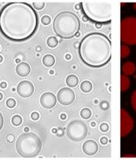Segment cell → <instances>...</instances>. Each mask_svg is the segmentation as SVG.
I'll use <instances>...</instances> for the list:
<instances>
[{"instance_id":"6da1fadb","label":"cell","mask_w":136,"mask_h":160,"mask_svg":"<svg viewBox=\"0 0 136 160\" xmlns=\"http://www.w3.org/2000/svg\"><path fill=\"white\" fill-rule=\"evenodd\" d=\"M38 25V14L27 3H8L0 10V33L11 42H23L30 39Z\"/></svg>"},{"instance_id":"7a4b0ae2","label":"cell","mask_w":136,"mask_h":160,"mask_svg":"<svg viewBox=\"0 0 136 160\" xmlns=\"http://www.w3.org/2000/svg\"><path fill=\"white\" fill-rule=\"evenodd\" d=\"M111 41L104 34L93 32L86 34L79 43V55L86 66L100 68L111 59Z\"/></svg>"},{"instance_id":"3957f363","label":"cell","mask_w":136,"mask_h":160,"mask_svg":"<svg viewBox=\"0 0 136 160\" xmlns=\"http://www.w3.org/2000/svg\"><path fill=\"white\" fill-rule=\"evenodd\" d=\"M84 16L95 24H107L112 21L113 6L111 1H82Z\"/></svg>"},{"instance_id":"277c9868","label":"cell","mask_w":136,"mask_h":160,"mask_svg":"<svg viewBox=\"0 0 136 160\" xmlns=\"http://www.w3.org/2000/svg\"><path fill=\"white\" fill-rule=\"evenodd\" d=\"M81 23L78 16L71 11L59 13L53 21V30L57 36L64 39H70L79 32Z\"/></svg>"},{"instance_id":"5b68a950","label":"cell","mask_w":136,"mask_h":160,"mask_svg":"<svg viewBox=\"0 0 136 160\" xmlns=\"http://www.w3.org/2000/svg\"><path fill=\"white\" fill-rule=\"evenodd\" d=\"M16 149L21 157L32 158L40 154L42 149V142L36 134L26 132L17 138Z\"/></svg>"},{"instance_id":"8992f818","label":"cell","mask_w":136,"mask_h":160,"mask_svg":"<svg viewBox=\"0 0 136 160\" xmlns=\"http://www.w3.org/2000/svg\"><path fill=\"white\" fill-rule=\"evenodd\" d=\"M88 133L86 124L81 120H73L66 128V136L72 141L79 142L83 140Z\"/></svg>"},{"instance_id":"52a82bcc","label":"cell","mask_w":136,"mask_h":160,"mask_svg":"<svg viewBox=\"0 0 136 160\" xmlns=\"http://www.w3.org/2000/svg\"><path fill=\"white\" fill-rule=\"evenodd\" d=\"M75 99V94L70 88H62L57 94V100L62 105H69Z\"/></svg>"},{"instance_id":"ba28073f","label":"cell","mask_w":136,"mask_h":160,"mask_svg":"<svg viewBox=\"0 0 136 160\" xmlns=\"http://www.w3.org/2000/svg\"><path fill=\"white\" fill-rule=\"evenodd\" d=\"M17 91L18 95L22 98H29L34 92V86L33 84L29 81H20L17 87Z\"/></svg>"},{"instance_id":"9c48e42d","label":"cell","mask_w":136,"mask_h":160,"mask_svg":"<svg viewBox=\"0 0 136 160\" xmlns=\"http://www.w3.org/2000/svg\"><path fill=\"white\" fill-rule=\"evenodd\" d=\"M57 98L52 92H45L42 94L40 98V103L45 109H52L57 104Z\"/></svg>"},{"instance_id":"30bf717a","label":"cell","mask_w":136,"mask_h":160,"mask_svg":"<svg viewBox=\"0 0 136 160\" xmlns=\"http://www.w3.org/2000/svg\"><path fill=\"white\" fill-rule=\"evenodd\" d=\"M98 149V144L93 140H87L82 144V151L88 156L95 155L97 153Z\"/></svg>"},{"instance_id":"8fae6325","label":"cell","mask_w":136,"mask_h":160,"mask_svg":"<svg viewBox=\"0 0 136 160\" xmlns=\"http://www.w3.org/2000/svg\"><path fill=\"white\" fill-rule=\"evenodd\" d=\"M16 72L20 77H25L31 73V66L26 62L20 63L16 67Z\"/></svg>"},{"instance_id":"7c38bea8","label":"cell","mask_w":136,"mask_h":160,"mask_svg":"<svg viewBox=\"0 0 136 160\" xmlns=\"http://www.w3.org/2000/svg\"><path fill=\"white\" fill-rule=\"evenodd\" d=\"M65 83H66V85L69 88H75L78 85L79 78L76 75L69 74L65 79Z\"/></svg>"},{"instance_id":"4fadbf2b","label":"cell","mask_w":136,"mask_h":160,"mask_svg":"<svg viewBox=\"0 0 136 160\" xmlns=\"http://www.w3.org/2000/svg\"><path fill=\"white\" fill-rule=\"evenodd\" d=\"M42 63L44 66L46 67H52L55 63V59L51 54L45 55L42 59Z\"/></svg>"},{"instance_id":"5bb4252c","label":"cell","mask_w":136,"mask_h":160,"mask_svg":"<svg viewBox=\"0 0 136 160\" xmlns=\"http://www.w3.org/2000/svg\"><path fill=\"white\" fill-rule=\"evenodd\" d=\"M80 89L83 93H89L93 89V84L89 81H83L80 85Z\"/></svg>"},{"instance_id":"9a60e30c","label":"cell","mask_w":136,"mask_h":160,"mask_svg":"<svg viewBox=\"0 0 136 160\" xmlns=\"http://www.w3.org/2000/svg\"><path fill=\"white\" fill-rule=\"evenodd\" d=\"M47 45L51 49H54L56 48L58 45V40L56 37L55 36H51L49 37H48L47 39Z\"/></svg>"},{"instance_id":"2e32d148","label":"cell","mask_w":136,"mask_h":160,"mask_svg":"<svg viewBox=\"0 0 136 160\" xmlns=\"http://www.w3.org/2000/svg\"><path fill=\"white\" fill-rule=\"evenodd\" d=\"M92 116V112L89 108H83L80 111V116L84 119H89Z\"/></svg>"},{"instance_id":"e0dca14e","label":"cell","mask_w":136,"mask_h":160,"mask_svg":"<svg viewBox=\"0 0 136 160\" xmlns=\"http://www.w3.org/2000/svg\"><path fill=\"white\" fill-rule=\"evenodd\" d=\"M44 6H45L44 1H40V0H38V1H34L32 3V7L35 10H41L44 9Z\"/></svg>"},{"instance_id":"ac0fdd59","label":"cell","mask_w":136,"mask_h":160,"mask_svg":"<svg viewBox=\"0 0 136 160\" xmlns=\"http://www.w3.org/2000/svg\"><path fill=\"white\" fill-rule=\"evenodd\" d=\"M11 123L13 126L19 127L23 123V119L20 115H15L13 116V118L11 119Z\"/></svg>"},{"instance_id":"d6986e66","label":"cell","mask_w":136,"mask_h":160,"mask_svg":"<svg viewBox=\"0 0 136 160\" xmlns=\"http://www.w3.org/2000/svg\"><path fill=\"white\" fill-rule=\"evenodd\" d=\"M16 104H17L16 100L13 99V98H8V99H7V100H6V106H7V107H8V108H10V109L14 108L15 106H16Z\"/></svg>"},{"instance_id":"ffe728a7","label":"cell","mask_w":136,"mask_h":160,"mask_svg":"<svg viewBox=\"0 0 136 160\" xmlns=\"http://www.w3.org/2000/svg\"><path fill=\"white\" fill-rule=\"evenodd\" d=\"M41 23H42V24L45 25V26H47L48 24H50V23L51 21V17L49 16H48V15H45V16H43L41 17Z\"/></svg>"},{"instance_id":"44dd1931","label":"cell","mask_w":136,"mask_h":160,"mask_svg":"<svg viewBox=\"0 0 136 160\" xmlns=\"http://www.w3.org/2000/svg\"><path fill=\"white\" fill-rule=\"evenodd\" d=\"M100 130L103 132V133H106L107 132L109 131V125L107 124V123H103L100 125Z\"/></svg>"},{"instance_id":"7402d4cb","label":"cell","mask_w":136,"mask_h":160,"mask_svg":"<svg viewBox=\"0 0 136 160\" xmlns=\"http://www.w3.org/2000/svg\"><path fill=\"white\" fill-rule=\"evenodd\" d=\"M31 117L33 120H38L40 118V115L37 112H33L31 115Z\"/></svg>"},{"instance_id":"603a6c76","label":"cell","mask_w":136,"mask_h":160,"mask_svg":"<svg viewBox=\"0 0 136 160\" xmlns=\"http://www.w3.org/2000/svg\"><path fill=\"white\" fill-rule=\"evenodd\" d=\"M100 141L103 145H106V144H107V143H108V139L107 137H102Z\"/></svg>"},{"instance_id":"cb8c5ba5","label":"cell","mask_w":136,"mask_h":160,"mask_svg":"<svg viewBox=\"0 0 136 160\" xmlns=\"http://www.w3.org/2000/svg\"><path fill=\"white\" fill-rule=\"evenodd\" d=\"M3 124H4V119L3 116V114L0 112V131H1V129L3 127Z\"/></svg>"},{"instance_id":"d4e9b609","label":"cell","mask_w":136,"mask_h":160,"mask_svg":"<svg viewBox=\"0 0 136 160\" xmlns=\"http://www.w3.org/2000/svg\"><path fill=\"white\" fill-rule=\"evenodd\" d=\"M14 140V137L13 134H9L8 137H7V141H8L9 142H13Z\"/></svg>"},{"instance_id":"484cf974","label":"cell","mask_w":136,"mask_h":160,"mask_svg":"<svg viewBox=\"0 0 136 160\" xmlns=\"http://www.w3.org/2000/svg\"><path fill=\"white\" fill-rule=\"evenodd\" d=\"M63 134H64V132H63V131L62 130V129H59V130H58V131H57V133H56V134H57L58 137H62V136H63Z\"/></svg>"},{"instance_id":"4316f807","label":"cell","mask_w":136,"mask_h":160,"mask_svg":"<svg viewBox=\"0 0 136 160\" xmlns=\"http://www.w3.org/2000/svg\"><path fill=\"white\" fill-rule=\"evenodd\" d=\"M67 118V115L65 113H62L61 115H60V119H61L62 120H65Z\"/></svg>"},{"instance_id":"83f0119b","label":"cell","mask_w":136,"mask_h":160,"mask_svg":"<svg viewBox=\"0 0 136 160\" xmlns=\"http://www.w3.org/2000/svg\"><path fill=\"white\" fill-rule=\"evenodd\" d=\"M75 9L76 10H80L82 9V6H81V3H78L75 6Z\"/></svg>"},{"instance_id":"f1b7e54d","label":"cell","mask_w":136,"mask_h":160,"mask_svg":"<svg viewBox=\"0 0 136 160\" xmlns=\"http://www.w3.org/2000/svg\"><path fill=\"white\" fill-rule=\"evenodd\" d=\"M0 87H1L2 88H6L7 87V84L6 82H2L1 84H0Z\"/></svg>"},{"instance_id":"f546056e","label":"cell","mask_w":136,"mask_h":160,"mask_svg":"<svg viewBox=\"0 0 136 160\" xmlns=\"http://www.w3.org/2000/svg\"><path fill=\"white\" fill-rule=\"evenodd\" d=\"M71 58H72V56H71L70 54H66V55H65V59H66L67 60H70Z\"/></svg>"},{"instance_id":"4dcf8cb0","label":"cell","mask_w":136,"mask_h":160,"mask_svg":"<svg viewBox=\"0 0 136 160\" xmlns=\"http://www.w3.org/2000/svg\"><path fill=\"white\" fill-rule=\"evenodd\" d=\"M95 27H96V29H100V28L102 27V24H95Z\"/></svg>"},{"instance_id":"1f68e13d","label":"cell","mask_w":136,"mask_h":160,"mask_svg":"<svg viewBox=\"0 0 136 160\" xmlns=\"http://www.w3.org/2000/svg\"><path fill=\"white\" fill-rule=\"evenodd\" d=\"M57 131H58V129H57V128H52L51 132H52L53 134H56Z\"/></svg>"},{"instance_id":"d6a6232c","label":"cell","mask_w":136,"mask_h":160,"mask_svg":"<svg viewBox=\"0 0 136 160\" xmlns=\"http://www.w3.org/2000/svg\"><path fill=\"white\" fill-rule=\"evenodd\" d=\"M82 20H83L84 22H86V21L88 20V19H87L85 16H83V17H82Z\"/></svg>"},{"instance_id":"836d02e7","label":"cell","mask_w":136,"mask_h":160,"mask_svg":"<svg viewBox=\"0 0 136 160\" xmlns=\"http://www.w3.org/2000/svg\"><path fill=\"white\" fill-rule=\"evenodd\" d=\"M91 127H96V123L95 122H93V123H91Z\"/></svg>"},{"instance_id":"e575fe53","label":"cell","mask_w":136,"mask_h":160,"mask_svg":"<svg viewBox=\"0 0 136 160\" xmlns=\"http://www.w3.org/2000/svg\"><path fill=\"white\" fill-rule=\"evenodd\" d=\"M3 94L1 92H0V101L3 99Z\"/></svg>"},{"instance_id":"d590c367","label":"cell","mask_w":136,"mask_h":160,"mask_svg":"<svg viewBox=\"0 0 136 160\" xmlns=\"http://www.w3.org/2000/svg\"><path fill=\"white\" fill-rule=\"evenodd\" d=\"M3 60V56L1 55H0V63H2Z\"/></svg>"},{"instance_id":"8d00e7d4","label":"cell","mask_w":136,"mask_h":160,"mask_svg":"<svg viewBox=\"0 0 136 160\" xmlns=\"http://www.w3.org/2000/svg\"><path fill=\"white\" fill-rule=\"evenodd\" d=\"M79 36H80V32H78L76 34H75V37H79Z\"/></svg>"},{"instance_id":"74e56055","label":"cell","mask_w":136,"mask_h":160,"mask_svg":"<svg viewBox=\"0 0 136 160\" xmlns=\"http://www.w3.org/2000/svg\"><path fill=\"white\" fill-rule=\"evenodd\" d=\"M49 73H51V74L52 75L53 73H54V70H50V71H49Z\"/></svg>"},{"instance_id":"f35d334b","label":"cell","mask_w":136,"mask_h":160,"mask_svg":"<svg viewBox=\"0 0 136 160\" xmlns=\"http://www.w3.org/2000/svg\"><path fill=\"white\" fill-rule=\"evenodd\" d=\"M16 62H17V63H20V59H16Z\"/></svg>"},{"instance_id":"ab89813d","label":"cell","mask_w":136,"mask_h":160,"mask_svg":"<svg viewBox=\"0 0 136 160\" xmlns=\"http://www.w3.org/2000/svg\"><path fill=\"white\" fill-rule=\"evenodd\" d=\"M24 131H25L26 132H28V128H27V127H26V128L24 129Z\"/></svg>"},{"instance_id":"60d3db41","label":"cell","mask_w":136,"mask_h":160,"mask_svg":"<svg viewBox=\"0 0 136 160\" xmlns=\"http://www.w3.org/2000/svg\"><path fill=\"white\" fill-rule=\"evenodd\" d=\"M0 49H1V48H0Z\"/></svg>"}]
</instances>
